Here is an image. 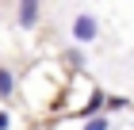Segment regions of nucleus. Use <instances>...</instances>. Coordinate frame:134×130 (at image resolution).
Masks as SVG:
<instances>
[{"label": "nucleus", "instance_id": "obj_1", "mask_svg": "<svg viewBox=\"0 0 134 130\" xmlns=\"http://www.w3.org/2000/svg\"><path fill=\"white\" fill-rule=\"evenodd\" d=\"M69 31H73V42H96L100 38V19H96L92 12H81Z\"/></svg>", "mask_w": 134, "mask_h": 130}, {"label": "nucleus", "instance_id": "obj_2", "mask_svg": "<svg viewBox=\"0 0 134 130\" xmlns=\"http://www.w3.org/2000/svg\"><path fill=\"white\" fill-rule=\"evenodd\" d=\"M38 12H42V0H19V27L23 31L38 27Z\"/></svg>", "mask_w": 134, "mask_h": 130}, {"label": "nucleus", "instance_id": "obj_3", "mask_svg": "<svg viewBox=\"0 0 134 130\" xmlns=\"http://www.w3.org/2000/svg\"><path fill=\"white\" fill-rule=\"evenodd\" d=\"M0 96H4V100L15 96V73L12 69H0Z\"/></svg>", "mask_w": 134, "mask_h": 130}, {"label": "nucleus", "instance_id": "obj_4", "mask_svg": "<svg viewBox=\"0 0 134 130\" xmlns=\"http://www.w3.org/2000/svg\"><path fill=\"white\" fill-rule=\"evenodd\" d=\"M84 130H111V119L96 115V119H88V122H84Z\"/></svg>", "mask_w": 134, "mask_h": 130}, {"label": "nucleus", "instance_id": "obj_5", "mask_svg": "<svg viewBox=\"0 0 134 130\" xmlns=\"http://www.w3.org/2000/svg\"><path fill=\"white\" fill-rule=\"evenodd\" d=\"M65 61H69V65H77V69H81V65H84V54H81V50H69V54H65Z\"/></svg>", "mask_w": 134, "mask_h": 130}, {"label": "nucleus", "instance_id": "obj_6", "mask_svg": "<svg viewBox=\"0 0 134 130\" xmlns=\"http://www.w3.org/2000/svg\"><path fill=\"white\" fill-rule=\"evenodd\" d=\"M12 126V115H8V111H0V130H8Z\"/></svg>", "mask_w": 134, "mask_h": 130}]
</instances>
